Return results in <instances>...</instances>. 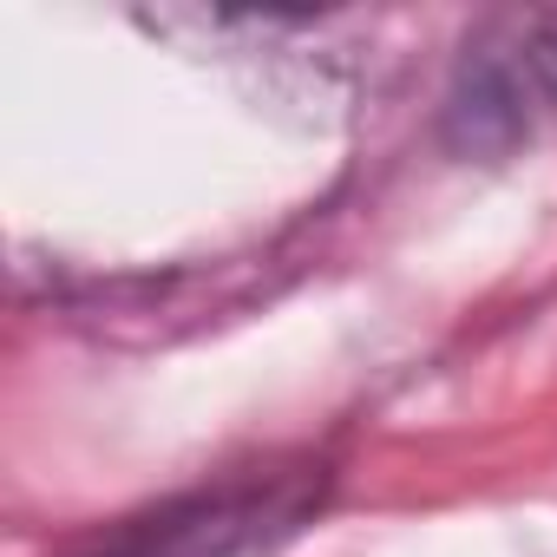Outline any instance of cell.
Segmentation results:
<instances>
[{"mask_svg":"<svg viewBox=\"0 0 557 557\" xmlns=\"http://www.w3.org/2000/svg\"><path fill=\"white\" fill-rule=\"evenodd\" d=\"M544 125H557V8L485 14L446 86V145L459 158H505Z\"/></svg>","mask_w":557,"mask_h":557,"instance_id":"cell-1","label":"cell"},{"mask_svg":"<svg viewBox=\"0 0 557 557\" xmlns=\"http://www.w3.org/2000/svg\"><path fill=\"white\" fill-rule=\"evenodd\" d=\"M315 505H322V472H275V479L184 498L132 524L99 557H269L315 518Z\"/></svg>","mask_w":557,"mask_h":557,"instance_id":"cell-2","label":"cell"}]
</instances>
